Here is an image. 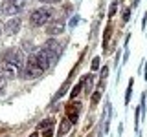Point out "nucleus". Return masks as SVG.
<instances>
[{"mask_svg": "<svg viewBox=\"0 0 147 137\" xmlns=\"http://www.w3.org/2000/svg\"><path fill=\"white\" fill-rule=\"evenodd\" d=\"M83 82H85V80H81V82H79V84H77V86H76V88H74V90H72V93H70V97H72V99H74V97H77V93H79V88H81V86H83Z\"/></svg>", "mask_w": 147, "mask_h": 137, "instance_id": "4468645a", "label": "nucleus"}, {"mask_svg": "<svg viewBox=\"0 0 147 137\" xmlns=\"http://www.w3.org/2000/svg\"><path fill=\"white\" fill-rule=\"evenodd\" d=\"M44 48L48 49V51L52 53V55H55L57 59H59V55L63 53V44L59 42L57 39H48V40L44 42Z\"/></svg>", "mask_w": 147, "mask_h": 137, "instance_id": "0eeeda50", "label": "nucleus"}, {"mask_svg": "<svg viewBox=\"0 0 147 137\" xmlns=\"http://www.w3.org/2000/svg\"><path fill=\"white\" fill-rule=\"evenodd\" d=\"M145 24H147V13L144 15V20H142V27H145Z\"/></svg>", "mask_w": 147, "mask_h": 137, "instance_id": "5701e85b", "label": "nucleus"}, {"mask_svg": "<svg viewBox=\"0 0 147 137\" xmlns=\"http://www.w3.org/2000/svg\"><path fill=\"white\" fill-rule=\"evenodd\" d=\"M42 73H44V70L39 66L35 55L26 57V64H24V70H22V77H24V79H39Z\"/></svg>", "mask_w": 147, "mask_h": 137, "instance_id": "7ed1b4c3", "label": "nucleus"}, {"mask_svg": "<svg viewBox=\"0 0 147 137\" xmlns=\"http://www.w3.org/2000/svg\"><path fill=\"white\" fill-rule=\"evenodd\" d=\"M31 137H37V135H31Z\"/></svg>", "mask_w": 147, "mask_h": 137, "instance_id": "393cba45", "label": "nucleus"}, {"mask_svg": "<svg viewBox=\"0 0 147 137\" xmlns=\"http://www.w3.org/2000/svg\"><path fill=\"white\" fill-rule=\"evenodd\" d=\"M26 4H28V0H2L0 11H2V15L13 17V15H18L26 7Z\"/></svg>", "mask_w": 147, "mask_h": 137, "instance_id": "39448f33", "label": "nucleus"}, {"mask_svg": "<svg viewBox=\"0 0 147 137\" xmlns=\"http://www.w3.org/2000/svg\"><path fill=\"white\" fill-rule=\"evenodd\" d=\"M2 29H4V26H0V35H2Z\"/></svg>", "mask_w": 147, "mask_h": 137, "instance_id": "b1692460", "label": "nucleus"}, {"mask_svg": "<svg viewBox=\"0 0 147 137\" xmlns=\"http://www.w3.org/2000/svg\"><path fill=\"white\" fill-rule=\"evenodd\" d=\"M77 115H79V104H76V108H74V104H70V106L66 108V117L70 119L72 122H76Z\"/></svg>", "mask_w": 147, "mask_h": 137, "instance_id": "1a4fd4ad", "label": "nucleus"}, {"mask_svg": "<svg viewBox=\"0 0 147 137\" xmlns=\"http://www.w3.org/2000/svg\"><path fill=\"white\" fill-rule=\"evenodd\" d=\"M42 135L44 137H52L53 135V128H50V130H42Z\"/></svg>", "mask_w": 147, "mask_h": 137, "instance_id": "a211bd4d", "label": "nucleus"}, {"mask_svg": "<svg viewBox=\"0 0 147 137\" xmlns=\"http://www.w3.org/2000/svg\"><path fill=\"white\" fill-rule=\"evenodd\" d=\"M63 31H64V22H63V20H55L53 24H50V26H48L46 33H48L50 37H53V35L63 33Z\"/></svg>", "mask_w": 147, "mask_h": 137, "instance_id": "6e6552de", "label": "nucleus"}, {"mask_svg": "<svg viewBox=\"0 0 147 137\" xmlns=\"http://www.w3.org/2000/svg\"><path fill=\"white\" fill-rule=\"evenodd\" d=\"M116 9H118V0H114V2H112V6H110L109 15H110V17H114V15H116Z\"/></svg>", "mask_w": 147, "mask_h": 137, "instance_id": "2eb2a0df", "label": "nucleus"}, {"mask_svg": "<svg viewBox=\"0 0 147 137\" xmlns=\"http://www.w3.org/2000/svg\"><path fill=\"white\" fill-rule=\"evenodd\" d=\"M110 33H112V29H110V27H107V31H105V39H103V46H107L109 39H110Z\"/></svg>", "mask_w": 147, "mask_h": 137, "instance_id": "f3484780", "label": "nucleus"}, {"mask_svg": "<svg viewBox=\"0 0 147 137\" xmlns=\"http://www.w3.org/2000/svg\"><path fill=\"white\" fill-rule=\"evenodd\" d=\"M99 68V59H94V61H92V70H98Z\"/></svg>", "mask_w": 147, "mask_h": 137, "instance_id": "6ab92c4d", "label": "nucleus"}, {"mask_svg": "<svg viewBox=\"0 0 147 137\" xmlns=\"http://www.w3.org/2000/svg\"><path fill=\"white\" fill-rule=\"evenodd\" d=\"M39 2H42V4H57V2H61V0H39Z\"/></svg>", "mask_w": 147, "mask_h": 137, "instance_id": "4be33fe9", "label": "nucleus"}, {"mask_svg": "<svg viewBox=\"0 0 147 137\" xmlns=\"http://www.w3.org/2000/svg\"><path fill=\"white\" fill-rule=\"evenodd\" d=\"M53 9L52 7H48V6H42V7H37L31 11V15H30V22H31V26H37V27H40V26H44V24H48L50 20L53 18Z\"/></svg>", "mask_w": 147, "mask_h": 137, "instance_id": "f03ea898", "label": "nucleus"}, {"mask_svg": "<svg viewBox=\"0 0 147 137\" xmlns=\"http://www.w3.org/2000/svg\"><path fill=\"white\" fill-rule=\"evenodd\" d=\"M53 122H55V119H52V117L46 119V121H42V122L39 124V132H42V130H50V128L53 126Z\"/></svg>", "mask_w": 147, "mask_h": 137, "instance_id": "9b49d317", "label": "nucleus"}, {"mask_svg": "<svg viewBox=\"0 0 147 137\" xmlns=\"http://www.w3.org/2000/svg\"><path fill=\"white\" fill-rule=\"evenodd\" d=\"M129 18H131V7H125L123 9V22H129Z\"/></svg>", "mask_w": 147, "mask_h": 137, "instance_id": "dca6fc26", "label": "nucleus"}, {"mask_svg": "<svg viewBox=\"0 0 147 137\" xmlns=\"http://www.w3.org/2000/svg\"><path fill=\"white\" fill-rule=\"evenodd\" d=\"M20 18L18 17H13V18H9V20L4 24V33L6 35H17L18 33V29H20Z\"/></svg>", "mask_w": 147, "mask_h": 137, "instance_id": "423d86ee", "label": "nucleus"}, {"mask_svg": "<svg viewBox=\"0 0 147 137\" xmlns=\"http://www.w3.org/2000/svg\"><path fill=\"white\" fill-rule=\"evenodd\" d=\"M107 73H109V68L105 66V68H103V71H101V79H103V80L107 79Z\"/></svg>", "mask_w": 147, "mask_h": 137, "instance_id": "412c9836", "label": "nucleus"}, {"mask_svg": "<svg viewBox=\"0 0 147 137\" xmlns=\"http://www.w3.org/2000/svg\"><path fill=\"white\" fill-rule=\"evenodd\" d=\"M0 62H2V71L7 79H15L22 73L24 70V55H22L20 49L17 48H9L6 49L2 55H0Z\"/></svg>", "mask_w": 147, "mask_h": 137, "instance_id": "f257e3e1", "label": "nucleus"}, {"mask_svg": "<svg viewBox=\"0 0 147 137\" xmlns=\"http://www.w3.org/2000/svg\"><path fill=\"white\" fill-rule=\"evenodd\" d=\"M132 84H134V80H129V88H127V93H125V104L131 102V93H132Z\"/></svg>", "mask_w": 147, "mask_h": 137, "instance_id": "f8f14e48", "label": "nucleus"}, {"mask_svg": "<svg viewBox=\"0 0 147 137\" xmlns=\"http://www.w3.org/2000/svg\"><path fill=\"white\" fill-rule=\"evenodd\" d=\"M70 126H72V121H70V119H63V121H61V130H59V135L68 134Z\"/></svg>", "mask_w": 147, "mask_h": 137, "instance_id": "9d476101", "label": "nucleus"}, {"mask_svg": "<svg viewBox=\"0 0 147 137\" xmlns=\"http://www.w3.org/2000/svg\"><path fill=\"white\" fill-rule=\"evenodd\" d=\"M99 97H101V95H99V91H96V93L92 95V102L96 104V102H98V100H99Z\"/></svg>", "mask_w": 147, "mask_h": 137, "instance_id": "aec40b11", "label": "nucleus"}, {"mask_svg": "<svg viewBox=\"0 0 147 137\" xmlns=\"http://www.w3.org/2000/svg\"><path fill=\"white\" fill-rule=\"evenodd\" d=\"M33 55H35L37 62H39V66L42 68L44 71H48L50 68H52L53 64L57 62V57H55V55H52V53H50L48 49L44 48V46H42V48H39V49H35V53H33Z\"/></svg>", "mask_w": 147, "mask_h": 137, "instance_id": "20e7f679", "label": "nucleus"}, {"mask_svg": "<svg viewBox=\"0 0 147 137\" xmlns=\"http://www.w3.org/2000/svg\"><path fill=\"white\" fill-rule=\"evenodd\" d=\"M6 79H7V77L4 75V71H2V62H0V90L6 86Z\"/></svg>", "mask_w": 147, "mask_h": 137, "instance_id": "ddd939ff", "label": "nucleus"}]
</instances>
